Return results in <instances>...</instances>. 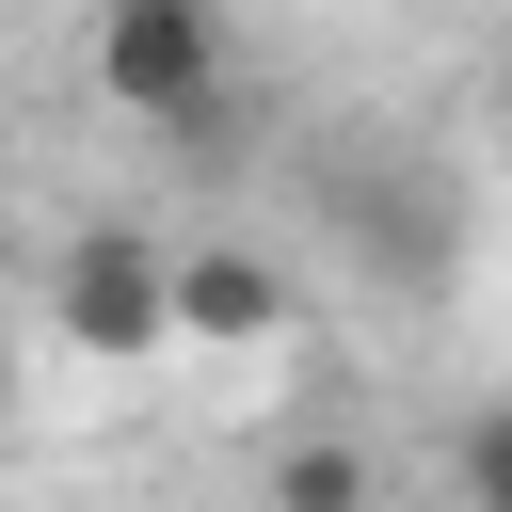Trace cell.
<instances>
[{
  "label": "cell",
  "instance_id": "obj_1",
  "mask_svg": "<svg viewBox=\"0 0 512 512\" xmlns=\"http://www.w3.org/2000/svg\"><path fill=\"white\" fill-rule=\"evenodd\" d=\"M224 0H96V96L128 128H208L224 112Z\"/></svg>",
  "mask_w": 512,
  "mask_h": 512
},
{
  "label": "cell",
  "instance_id": "obj_2",
  "mask_svg": "<svg viewBox=\"0 0 512 512\" xmlns=\"http://www.w3.org/2000/svg\"><path fill=\"white\" fill-rule=\"evenodd\" d=\"M48 304H64V352H96V368H160L176 352V256L128 240V224H80Z\"/></svg>",
  "mask_w": 512,
  "mask_h": 512
},
{
  "label": "cell",
  "instance_id": "obj_3",
  "mask_svg": "<svg viewBox=\"0 0 512 512\" xmlns=\"http://www.w3.org/2000/svg\"><path fill=\"white\" fill-rule=\"evenodd\" d=\"M288 320H304L288 256H256V240L176 256V336H192V352H288Z\"/></svg>",
  "mask_w": 512,
  "mask_h": 512
},
{
  "label": "cell",
  "instance_id": "obj_4",
  "mask_svg": "<svg viewBox=\"0 0 512 512\" xmlns=\"http://www.w3.org/2000/svg\"><path fill=\"white\" fill-rule=\"evenodd\" d=\"M256 512H368V448H336V432H304V448H272V480H256Z\"/></svg>",
  "mask_w": 512,
  "mask_h": 512
},
{
  "label": "cell",
  "instance_id": "obj_5",
  "mask_svg": "<svg viewBox=\"0 0 512 512\" xmlns=\"http://www.w3.org/2000/svg\"><path fill=\"white\" fill-rule=\"evenodd\" d=\"M448 480H464V512H512V400H480L448 432Z\"/></svg>",
  "mask_w": 512,
  "mask_h": 512
},
{
  "label": "cell",
  "instance_id": "obj_6",
  "mask_svg": "<svg viewBox=\"0 0 512 512\" xmlns=\"http://www.w3.org/2000/svg\"><path fill=\"white\" fill-rule=\"evenodd\" d=\"M0 432H16V336H0Z\"/></svg>",
  "mask_w": 512,
  "mask_h": 512
}]
</instances>
